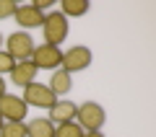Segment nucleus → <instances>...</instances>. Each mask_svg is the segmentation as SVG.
Wrapping results in <instances>:
<instances>
[{"mask_svg": "<svg viewBox=\"0 0 156 137\" xmlns=\"http://www.w3.org/2000/svg\"><path fill=\"white\" fill-rule=\"evenodd\" d=\"M13 65H16V60H13V57L8 55L5 49H0V75L11 72V70H13Z\"/></svg>", "mask_w": 156, "mask_h": 137, "instance_id": "obj_16", "label": "nucleus"}, {"mask_svg": "<svg viewBox=\"0 0 156 137\" xmlns=\"http://www.w3.org/2000/svg\"><path fill=\"white\" fill-rule=\"evenodd\" d=\"M0 127H3V116H0Z\"/></svg>", "mask_w": 156, "mask_h": 137, "instance_id": "obj_22", "label": "nucleus"}, {"mask_svg": "<svg viewBox=\"0 0 156 137\" xmlns=\"http://www.w3.org/2000/svg\"><path fill=\"white\" fill-rule=\"evenodd\" d=\"M23 104H31V106H39V109H52V106L57 104V96L50 91V85H44V83H29L26 88H23Z\"/></svg>", "mask_w": 156, "mask_h": 137, "instance_id": "obj_5", "label": "nucleus"}, {"mask_svg": "<svg viewBox=\"0 0 156 137\" xmlns=\"http://www.w3.org/2000/svg\"><path fill=\"white\" fill-rule=\"evenodd\" d=\"M83 137H104V135H101V132H86Z\"/></svg>", "mask_w": 156, "mask_h": 137, "instance_id": "obj_19", "label": "nucleus"}, {"mask_svg": "<svg viewBox=\"0 0 156 137\" xmlns=\"http://www.w3.org/2000/svg\"><path fill=\"white\" fill-rule=\"evenodd\" d=\"M13 18L21 28H42V23H44V13H39L34 5H16Z\"/></svg>", "mask_w": 156, "mask_h": 137, "instance_id": "obj_8", "label": "nucleus"}, {"mask_svg": "<svg viewBox=\"0 0 156 137\" xmlns=\"http://www.w3.org/2000/svg\"><path fill=\"white\" fill-rule=\"evenodd\" d=\"M34 47H37V44H34V39H31V34H29V31H16V34H11L8 42H5V52H8L16 62L31 60Z\"/></svg>", "mask_w": 156, "mask_h": 137, "instance_id": "obj_4", "label": "nucleus"}, {"mask_svg": "<svg viewBox=\"0 0 156 137\" xmlns=\"http://www.w3.org/2000/svg\"><path fill=\"white\" fill-rule=\"evenodd\" d=\"M26 114H29V106L23 104L21 96H13V93L0 96V116H3V122H23Z\"/></svg>", "mask_w": 156, "mask_h": 137, "instance_id": "obj_6", "label": "nucleus"}, {"mask_svg": "<svg viewBox=\"0 0 156 137\" xmlns=\"http://www.w3.org/2000/svg\"><path fill=\"white\" fill-rule=\"evenodd\" d=\"M104 119L107 114L101 109V104H96V101H83L76 109V122L83 127V132H99L104 127Z\"/></svg>", "mask_w": 156, "mask_h": 137, "instance_id": "obj_2", "label": "nucleus"}, {"mask_svg": "<svg viewBox=\"0 0 156 137\" xmlns=\"http://www.w3.org/2000/svg\"><path fill=\"white\" fill-rule=\"evenodd\" d=\"M83 127L78 122H65V124H55V137H83Z\"/></svg>", "mask_w": 156, "mask_h": 137, "instance_id": "obj_14", "label": "nucleus"}, {"mask_svg": "<svg viewBox=\"0 0 156 137\" xmlns=\"http://www.w3.org/2000/svg\"><path fill=\"white\" fill-rule=\"evenodd\" d=\"M91 60H94V55H91L89 47H83V44H76V47H70L68 52H62V62H60V70L65 72H81L86 70V67L91 65Z\"/></svg>", "mask_w": 156, "mask_h": 137, "instance_id": "obj_3", "label": "nucleus"}, {"mask_svg": "<svg viewBox=\"0 0 156 137\" xmlns=\"http://www.w3.org/2000/svg\"><path fill=\"white\" fill-rule=\"evenodd\" d=\"M5 93V80H3V75H0V96Z\"/></svg>", "mask_w": 156, "mask_h": 137, "instance_id": "obj_20", "label": "nucleus"}, {"mask_svg": "<svg viewBox=\"0 0 156 137\" xmlns=\"http://www.w3.org/2000/svg\"><path fill=\"white\" fill-rule=\"evenodd\" d=\"M76 109H78V106L73 104V101H57V104L50 109V116H47V119H50L52 124L73 122V119H76Z\"/></svg>", "mask_w": 156, "mask_h": 137, "instance_id": "obj_10", "label": "nucleus"}, {"mask_svg": "<svg viewBox=\"0 0 156 137\" xmlns=\"http://www.w3.org/2000/svg\"><path fill=\"white\" fill-rule=\"evenodd\" d=\"M16 13V3L13 0H0V18H11Z\"/></svg>", "mask_w": 156, "mask_h": 137, "instance_id": "obj_17", "label": "nucleus"}, {"mask_svg": "<svg viewBox=\"0 0 156 137\" xmlns=\"http://www.w3.org/2000/svg\"><path fill=\"white\" fill-rule=\"evenodd\" d=\"M26 137H55V124L47 116H37L26 122Z\"/></svg>", "mask_w": 156, "mask_h": 137, "instance_id": "obj_11", "label": "nucleus"}, {"mask_svg": "<svg viewBox=\"0 0 156 137\" xmlns=\"http://www.w3.org/2000/svg\"><path fill=\"white\" fill-rule=\"evenodd\" d=\"M0 137H26V122H3Z\"/></svg>", "mask_w": 156, "mask_h": 137, "instance_id": "obj_15", "label": "nucleus"}, {"mask_svg": "<svg viewBox=\"0 0 156 137\" xmlns=\"http://www.w3.org/2000/svg\"><path fill=\"white\" fill-rule=\"evenodd\" d=\"M31 5H34V8H37V11H39V13H44V11H47V8H52V0H37V3H31Z\"/></svg>", "mask_w": 156, "mask_h": 137, "instance_id": "obj_18", "label": "nucleus"}, {"mask_svg": "<svg viewBox=\"0 0 156 137\" xmlns=\"http://www.w3.org/2000/svg\"><path fill=\"white\" fill-rule=\"evenodd\" d=\"M52 85H50V91L55 96H65L68 91L73 88V83H70V72H65V70H55L52 72Z\"/></svg>", "mask_w": 156, "mask_h": 137, "instance_id": "obj_12", "label": "nucleus"}, {"mask_svg": "<svg viewBox=\"0 0 156 137\" xmlns=\"http://www.w3.org/2000/svg\"><path fill=\"white\" fill-rule=\"evenodd\" d=\"M60 13L65 18H78V16H86L89 13V3L86 0H62Z\"/></svg>", "mask_w": 156, "mask_h": 137, "instance_id": "obj_13", "label": "nucleus"}, {"mask_svg": "<svg viewBox=\"0 0 156 137\" xmlns=\"http://www.w3.org/2000/svg\"><path fill=\"white\" fill-rule=\"evenodd\" d=\"M42 36H44V44L60 47L68 39V18L60 11H50L44 16V23H42Z\"/></svg>", "mask_w": 156, "mask_h": 137, "instance_id": "obj_1", "label": "nucleus"}, {"mask_svg": "<svg viewBox=\"0 0 156 137\" xmlns=\"http://www.w3.org/2000/svg\"><path fill=\"white\" fill-rule=\"evenodd\" d=\"M0 47H3V34H0Z\"/></svg>", "mask_w": 156, "mask_h": 137, "instance_id": "obj_21", "label": "nucleus"}, {"mask_svg": "<svg viewBox=\"0 0 156 137\" xmlns=\"http://www.w3.org/2000/svg\"><path fill=\"white\" fill-rule=\"evenodd\" d=\"M37 65H34L31 60H23V62H16L13 65V70H11V80L16 83V85H21V88H26L29 83H34V78H37Z\"/></svg>", "mask_w": 156, "mask_h": 137, "instance_id": "obj_9", "label": "nucleus"}, {"mask_svg": "<svg viewBox=\"0 0 156 137\" xmlns=\"http://www.w3.org/2000/svg\"><path fill=\"white\" fill-rule=\"evenodd\" d=\"M31 62L37 65V70H55V67H60V62H62V52H60V47L39 44V47H34Z\"/></svg>", "mask_w": 156, "mask_h": 137, "instance_id": "obj_7", "label": "nucleus"}]
</instances>
